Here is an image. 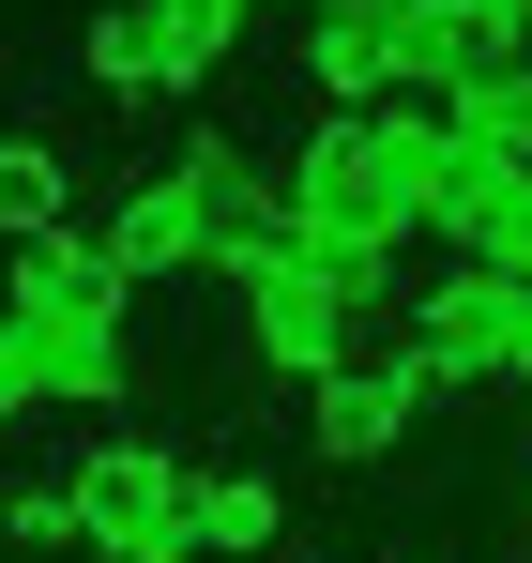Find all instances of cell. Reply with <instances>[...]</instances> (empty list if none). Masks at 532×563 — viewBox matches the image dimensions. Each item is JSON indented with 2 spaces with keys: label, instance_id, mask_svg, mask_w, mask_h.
I'll return each mask as SVG.
<instances>
[{
  "label": "cell",
  "instance_id": "6da1fadb",
  "mask_svg": "<svg viewBox=\"0 0 532 563\" xmlns=\"http://www.w3.org/2000/svg\"><path fill=\"white\" fill-rule=\"evenodd\" d=\"M122 305L137 275L107 260V229H46V244H15V275H0V320H15V351H31V396H62V411H122Z\"/></svg>",
  "mask_w": 532,
  "mask_h": 563
},
{
  "label": "cell",
  "instance_id": "7a4b0ae2",
  "mask_svg": "<svg viewBox=\"0 0 532 563\" xmlns=\"http://www.w3.org/2000/svg\"><path fill=\"white\" fill-rule=\"evenodd\" d=\"M274 184H289V244H304L320 275L351 289V305H396V244H411V213H396V184H380L365 107H351V122L320 107V122L289 137V168H274Z\"/></svg>",
  "mask_w": 532,
  "mask_h": 563
},
{
  "label": "cell",
  "instance_id": "3957f363",
  "mask_svg": "<svg viewBox=\"0 0 532 563\" xmlns=\"http://www.w3.org/2000/svg\"><path fill=\"white\" fill-rule=\"evenodd\" d=\"M77 533H91V563H198V457L91 442L77 457Z\"/></svg>",
  "mask_w": 532,
  "mask_h": 563
},
{
  "label": "cell",
  "instance_id": "277c9868",
  "mask_svg": "<svg viewBox=\"0 0 532 563\" xmlns=\"http://www.w3.org/2000/svg\"><path fill=\"white\" fill-rule=\"evenodd\" d=\"M411 366H426V396H487V380H518L532 351V289L518 275H472V260H442V275L411 289Z\"/></svg>",
  "mask_w": 532,
  "mask_h": 563
},
{
  "label": "cell",
  "instance_id": "5b68a950",
  "mask_svg": "<svg viewBox=\"0 0 532 563\" xmlns=\"http://www.w3.org/2000/svg\"><path fill=\"white\" fill-rule=\"evenodd\" d=\"M426 411H442V396H426V366H411V335H365L335 380H304V442H320L335 472H380Z\"/></svg>",
  "mask_w": 532,
  "mask_h": 563
},
{
  "label": "cell",
  "instance_id": "8992f818",
  "mask_svg": "<svg viewBox=\"0 0 532 563\" xmlns=\"http://www.w3.org/2000/svg\"><path fill=\"white\" fill-rule=\"evenodd\" d=\"M107 260L153 289V275H213V184H198V137H168V168H137L122 213H107Z\"/></svg>",
  "mask_w": 532,
  "mask_h": 563
},
{
  "label": "cell",
  "instance_id": "52a82bcc",
  "mask_svg": "<svg viewBox=\"0 0 532 563\" xmlns=\"http://www.w3.org/2000/svg\"><path fill=\"white\" fill-rule=\"evenodd\" d=\"M365 320H380V305H351L320 260H289L274 289H244V351H259L274 380H335V366L365 351Z\"/></svg>",
  "mask_w": 532,
  "mask_h": 563
},
{
  "label": "cell",
  "instance_id": "ba28073f",
  "mask_svg": "<svg viewBox=\"0 0 532 563\" xmlns=\"http://www.w3.org/2000/svg\"><path fill=\"white\" fill-rule=\"evenodd\" d=\"M426 244H456L472 275H518V289H532V168L472 153V184L442 198V229H426Z\"/></svg>",
  "mask_w": 532,
  "mask_h": 563
},
{
  "label": "cell",
  "instance_id": "9c48e42d",
  "mask_svg": "<svg viewBox=\"0 0 532 563\" xmlns=\"http://www.w3.org/2000/svg\"><path fill=\"white\" fill-rule=\"evenodd\" d=\"M365 137H380V184H396V213H411V229H442V198L472 184V137H456L442 107H365Z\"/></svg>",
  "mask_w": 532,
  "mask_h": 563
},
{
  "label": "cell",
  "instance_id": "30bf717a",
  "mask_svg": "<svg viewBox=\"0 0 532 563\" xmlns=\"http://www.w3.org/2000/svg\"><path fill=\"white\" fill-rule=\"evenodd\" d=\"M304 92L335 107H396V15L380 0H335V15H304Z\"/></svg>",
  "mask_w": 532,
  "mask_h": 563
},
{
  "label": "cell",
  "instance_id": "8fae6325",
  "mask_svg": "<svg viewBox=\"0 0 532 563\" xmlns=\"http://www.w3.org/2000/svg\"><path fill=\"white\" fill-rule=\"evenodd\" d=\"M198 563H289V487L274 472H198Z\"/></svg>",
  "mask_w": 532,
  "mask_h": 563
},
{
  "label": "cell",
  "instance_id": "7c38bea8",
  "mask_svg": "<svg viewBox=\"0 0 532 563\" xmlns=\"http://www.w3.org/2000/svg\"><path fill=\"white\" fill-rule=\"evenodd\" d=\"M46 229H77V153L0 122V244H46Z\"/></svg>",
  "mask_w": 532,
  "mask_h": 563
},
{
  "label": "cell",
  "instance_id": "4fadbf2b",
  "mask_svg": "<svg viewBox=\"0 0 532 563\" xmlns=\"http://www.w3.org/2000/svg\"><path fill=\"white\" fill-rule=\"evenodd\" d=\"M77 77H91L107 107H182V92H168V46H153V15H137V0H91Z\"/></svg>",
  "mask_w": 532,
  "mask_h": 563
},
{
  "label": "cell",
  "instance_id": "5bb4252c",
  "mask_svg": "<svg viewBox=\"0 0 532 563\" xmlns=\"http://www.w3.org/2000/svg\"><path fill=\"white\" fill-rule=\"evenodd\" d=\"M137 15H153V46H168V92H182V107L213 92V77H229V46L259 31V0H137Z\"/></svg>",
  "mask_w": 532,
  "mask_h": 563
},
{
  "label": "cell",
  "instance_id": "9a60e30c",
  "mask_svg": "<svg viewBox=\"0 0 532 563\" xmlns=\"http://www.w3.org/2000/svg\"><path fill=\"white\" fill-rule=\"evenodd\" d=\"M0 549H15V563L91 549V533H77V472H31V487H0Z\"/></svg>",
  "mask_w": 532,
  "mask_h": 563
},
{
  "label": "cell",
  "instance_id": "2e32d148",
  "mask_svg": "<svg viewBox=\"0 0 532 563\" xmlns=\"http://www.w3.org/2000/svg\"><path fill=\"white\" fill-rule=\"evenodd\" d=\"M442 122L472 137V153H502V168H532V62H518V77H472V92H456Z\"/></svg>",
  "mask_w": 532,
  "mask_h": 563
},
{
  "label": "cell",
  "instance_id": "e0dca14e",
  "mask_svg": "<svg viewBox=\"0 0 532 563\" xmlns=\"http://www.w3.org/2000/svg\"><path fill=\"white\" fill-rule=\"evenodd\" d=\"M31 411H46V396H31V351H15V320H0V442H15Z\"/></svg>",
  "mask_w": 532,
  "mask_h": 563
},
{
  "label": "cell",
  "instance_id": "ac0fdd59",
  "mask_svg": "<svg viewBox=\"0 0 532 563\" xmlns=\"http://www.w3.org/2000/svg\"><path fill=\"white\" fill-rule=\"evenodd\" d=\"M502 396H518V411H532V351H518V380H502Z\"/></svg>",
  "mask_w": 532,
  "mask_h": 563
},
{
  "label": "cell",
  "instance_id": "d6986e66",
  "mask_svg": "<svg viewBox=\"0 0 532 563\" xmlns=\"http://www.w3.org/2000/svg\"><path fill=\"white\" fill-rule=\"evenodd\" d=\"M259 15H274V0H259ZM289 15H335V0H289Z\"/></svg>",
  "mask_w": 532,
  "mask_h": 563
},
{
  "label": "cell",
  "instance_id": "ffe728a7",
  "mask_svg": "<svg viewBox=\"0 0 532 563\" xmlns=\"http://www.w3.org/2000/svg\"><path fill=\"white\" fill-rule=\"evenodd\" d=\"M518 15H532V0H518Z\"/></svg>",
  "mask_w": 532,
  "mask_h": 563
},
{
  "label": "cell",
  "instance_id": "44dd1931",
  "mask_svg": "<svg viewBox=\"0 0 532 563\" xmlns=\"http://www.w3.org/2000/svg\"><path fill=\"white\" fill-rule=\"evenodd\" d=\"M289 563H304V549H289Z\"/></svg>",
  "mask_w": 532,
  "mask_h": 563
}]
</instances>
